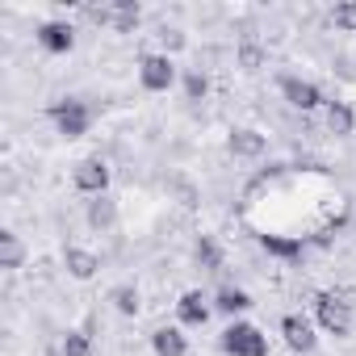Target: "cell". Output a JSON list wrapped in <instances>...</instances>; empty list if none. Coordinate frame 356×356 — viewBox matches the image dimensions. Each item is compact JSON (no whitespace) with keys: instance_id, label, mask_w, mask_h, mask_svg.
<instances>
[{"instance_id":"1","label":"cell","mask_w":356,"mask_h":356,"mask_svg":"<svg viewBox=\"0 0 356 356\" xmlns=\"http://www.w3.org/2000/svg\"><path fill=\"white\" fill-rule=\"evenodd\" d=\"M352 306L356 302H348L343 293H318L314 298V318L327 335L343 339V335H352Z\"/></svg>"},{"instance_id":"2","label":"cell","mask_w":356,"mask_h":356,"mask_svg":"<svg viewBox=\"0 0 356 356\" xmlns=\"http://www.w3.org/2000/svg\"><path fill=\"white\" fill-rule=\"evenodd\" d=\"M47 113H51V122H55V130H59L63 138H84L88 126H92V109H88V101H80V97H63V101H55Z\"/></svg>"},{"instance_id":"3","label":"cell","mask_w":356,"mask_h":356,"mask_svg":"<svg viewBox=\"0 0 356 356\" xmlns=\"http://www.w3.org/2000/svg\"><path fill=\"white\" fill-rule=\"evenodd\" d=\"M222 352L227 356H268V335L256 323H231L222 331Z\"/></svg>"},{"instance_id":"4","label":"cell","mask_w":356,"mask_h":356,"mask_svg":"<svg viewBox=\"0 0 356 356\" xmlns=\"http://www.w3.org/2000/svg\"><path fill=\"white\" fill-rule=\"evenodd\" d=\"M72 185L80 193H88V197H105V189H109V168H105V159L101 155L76 159L72 163Z\"/></svg>"},{"instance_id":"5","label":"cell","mask_w":356,"mask_h":356,"mask_svg":"<svg viewBox=\"0 0 356 356\" xmlns=\"http://www.w3.org/2000/svg\"><path fill=\"white\" fill-rule=\"evenodd\" d=\"M138 84L147 92H168L176 84V63L159 51V55H143L138 59Z\"/></svg>"},{"instance_id":"6","label":"cell","mask_w":356,"mask_h":356,"mask_svg":"<svg viewBox=\"0 0 356 356\" xmlns=\"http://www.w3.org/2000/svg\"><path fill=\"white\" fill-rule=\"evenodd\" d=\"M34 38H38V47H42L47 55H67V51L76 47V30H72L67 22H42V26L34 30Z\"/></svg>"},{"instance_id":"7","label":"cell","mask_w":356,"mask_h":356,"mask_svg":"<svg viewBox=\"0 0 356 356\" xmlns=\"http://www.w3.org/2000/svg\"><path fill=\"white\" fill-rule=\"evenodd\" d=\"M281 97H285L293 109H302V113H310V109L323 105V92H318L310 80H302V76H281Z\"/></svg>"},{"instance_id":"8","label":"cell","mask_w":356,"mask_h":356,"mask_svg":"<svg viewBox=\"0 0 356 356\" xmlns=\"http://www.w3.org/2000/svg\"><path fill=\"white\" fill-rule=\"evenodd\" d=\"M227 147H231L235 159H260V155L268 151V138H264L260 130H252V126H235L231 138H227Z\"/></svg>"},{"instance_id":"9","label":"cell","mask_w":356,"mask_h":356,"mask_svg":"<svg viewBox=\"0 0 356 356\" xmlns=\"http://www.w3.org/2000/svg\"><path fill=\"white\" fill-rule=\"evenodd\" d=\"M63 268H67V277H76V281H92V277L101 273V256L72 243V248H63Z\"/></svg>"},{"instance_id":"10","label":"cell","mask_w":356,"mask_h":356,"mask_svg":"<svg viewBox=\"0 0 356 356\" xmlns=\"http://www.w3.org/2000/svg\"><path fill=\"white\" fill-rule=\"evenodd\" d=\"M176 314H181L185 327H206L210 323V298L202 289H189V293H181V302H176Z\"/></svg>"},{"instance_id":"11","label":"cell","mask_w":356,"mask_h":356,"mask_svg":"<svg viewBox=\"0 0 356 356\" xmlns=\"http://www.w3.org/2000/svg\"><path fill=\"white\" fill-rule=\"evenodd\" d=\"M281 335H285V343L293 348V352H314V327L302 318V314H285L281 318Z\"/></svg>"},{"instance_id":"12","label":"cell","mask_w":356,"mask_h":356,"mask_svg":"<svg viewBox=\"0 0 356 356\" xmlns=\"http://www.w3.org/2000/svg\"><path fill=\"white\" fill-rule=\"evenodd\" d=\"M84 218H88V227H92L97 235H105V231L118 227V202H113V197H92Z\"/></svg>"},{"instance_id":"13","label":"cell","mask_w":356,"mask_h":356,"mask_svg":"<svg viewBox=\"0 0 356 356\" xmlns=\"http://www.w3.org/2000/svg\"><path fill=\"white\" fill-rule=\"evenodd\" d=\"M151 352L155 356H189V339L176 327H159V331H151Z\"/></svg>"},{"instance_id":"14","label":"cell","mask_w":356,"mask_h":356,"mask_svg":"<svg viewBox=\"0 0 356 356\" xmlns=\"http://www.w3.org/2000/svg\"><path fill=\"white\" fill-rule=\"evenodd\" d=\"M235 63L248 72V76H256V72H264L268 67V51L260 47V42H252V38H243L239 47H235Z\"/></svg>"},{"instance_id":"15","label":"cell","mask_w":356,"mask_h":356,"mask_svg":"<svg viewBox=\"0 0 356 356\" xmlns=\"http://www.w3.org/2000/svg\"><path fill=\"white\" fill-rule=\"evenodd\" d=\"M214 310H222V314H243V310H252V293L239 289V285H222V289L214 293Z\"/></svg>"},{"instance_id":"16","label":"cell","mask_w":356,"mask_h":356,"mask_svg":"<svg viewBox=\"0 0 356 356\" xmlns=\"http://www.w3.org/2000/svg\"><path fill=\"white\" fill-rule=\"evenodd\" d=\"M26 264V243L13 235V231H0V268L5 273H17Z\"/></svg>"},{"instance_id":"17","label":"cell","mask_w":356,"mask_h":356,"mask_svg":"<svg viewBox=\"0 0 356 356\" xmlns=\"http://www.w3.org/2000/svg\"><path fill=\"white\" fill-rule=\"evenodd\" d=\"M352 126H356L352 105H348V101H327V130H331L335 138H348Z\"/></svg>"},{"instance_id":"18","label":"cell","mask_w":356,"mask_h":356,"mask_svg":"<svg viewBox=\"0 0 356 356\" xmlns=\"http://www.w3.org/2000/svg\"><path fill=\"white\" fill-rule=\"evenodd\" d=\"M193 260H197L202 273H218V268H222V248H218L210 235H202V239L193 243Z\"/></svg>"},{"instance_id":"19","label":"cell","mask_w":356,"mask_h":356,"mask_svg":"<svg viewBox=\"0 0 356 356\" xmlns=\"http://www.w3.org/2000/svg\"><path fill=\"white\" fill-rule=\"evenodd\" d=\"M168 189H172V197H176V202H181L185 210H197V202H202V193H197V185L189 181V176H181V172H176V176H172V181H168Z\"/></svg>"},{"instance_id":"20","label":"cell","mask_w":356,"mask_h":356,"mask_svg":"<svg viewBox=\"0 0 356 356\" xmlns=\"http://www.w3.org/2000/svg\"><path fill=\"white\" fill-rule=\"evenodd\" d=\"M109 302H113V310L126 314V318L138 314V289H134V285H113V289H109Z\"/></svg>"},{"instance_id":"21","label":"cell","mask_w":356,"mask_h":356,"mask_svg":"<svg viewBox=\"0 0 356 356\" xmlns=\"http://www.w3.org/2000/svg\"><path fill=\"white\" fill-rule=\"evenodd\" d=\"M59 356H97V348H92V339H88L84 331H63Z\"/></svg>"},{"instance_id":"22","label":"cell","mask_w":356,"mask_h":356,"mask_svg":"<svg viewBox=\"0 0 356 356\" xmlns=\"http://www.w3.org/2000/svg\"><path fill=\"white\" fill-rule=\"evenodd\" d=\"M260 243H264V252H273V256H285V260H298V256H302V239H281V235H264Z\"/></svg>"},{"instance_id":"23","label":"cell","mask_w":356,"mask_h":356,"mask_svg":"<svg viewBox=\"0 0 356 356\" xmlns=\"http://www.w3.org/2000/svg\"><path fill=\"white\" fill-rule=\"evenodd\" d=\"M331 26L343 30V34H356V0H339L331 9Z\"/></svg>"},{"instance_id":"24","label":"cell","mask_w":356,"mask_h":356,"mask_svg":"<svg viewBox=\"0 0 356 356\" xmlns=\"http://www.w3.org/2000/svg\"><path fill=\"white\" fill-rule=\"evenodd\" d=\"M206 92H210L206 72H185V97L189 101H206Z\"/></svg>"},{"instance_id":"25","label":"cell","mask_w":356,"mask_h":356,"mask_svg":"<svg viewBox=\"0 0 356 356\" xmlns=\"http://www.w3.org/2000/svg\"><path fill=\"white\" fill-rule=\"evenodd\" d=\"M155 38H159V47H163V55H168V59H172V51H181V47H185V34L176 30V26H159V34H155Z\"/></svg>"}]
</instances>
